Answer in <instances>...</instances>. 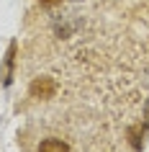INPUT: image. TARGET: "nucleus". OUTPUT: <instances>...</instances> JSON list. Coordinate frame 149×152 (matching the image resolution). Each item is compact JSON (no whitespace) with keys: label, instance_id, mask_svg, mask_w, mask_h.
<instances>
[{"label":"nucleus","instance_id":"1","mask_svg":"<svg viewBox=\"0 0 149 152\" xmlns=\"http://www.w3.org/2000/svg\"><path fill=\"white\" fill-rule=\"evenodd\" d=\"M54 90H57V85H54L52 77H39V80L31 85V93L36 98H49V96H54Z\"/></svg>","mask_w":149,"mask_h":152},{"label":"nucleus","instance_id":"2","mask_svg":"<svg viewBox=\"0 0 149 152\" xmlns=\"http://www.w3.org/2000/svg\"><path fill=\"white\" fill-rule=\"evenodd\" d=\"M13 62H16V41H10L8 54H5V64H3V72H0L3 85H10V80H13Z\"/></svg>","mask_w":149,"mask_h":152},{"label":"nucleus","instance_id":"3","mask_svg":"<svg viewBox=\"0 0 149 152\" xmlns=\"http://www.w3.org/2000/svg\"><path fill=\"white\" fill-rule=\"evenodd\" d=\"M144 134H147V129H144V124H136V126H131L129 129V139H131V147L134 150H141L144 147Z\"/></svg>","mask_w":149,"mask_h":152},{"label":"nucleus","instance_id":"4","mask_svg":"<svg viewBox=\"0 0 149 152\" xmlns=\"http://www.w3.org/2000/svg\"><path fill=\"white\" fill-rule=\"evenodd\" d=\"M39 152H70L62 139H44L39 144Z\"/></svg>","mask_w":149,"mask_h":152},{"label":"nucleus","instance_id":"5","mask_svg":"<svg viewBox=\"0 0 149 152\" xmlns=\"http://www.w3.org/2000/svg\"><path fill=\"white\" fill-rule=\"evenodd\" d=\"M54 3H59V0H41V5H54Z\"/></svg>","mask_w":149,"mask_h":152},{"label":"nucleus","instance_id":"6","mask_svg":"<svg viewBox=\"0 0 149 152\" xmlns=\"http://www.w3.org/2000/svg\"><path fill=\"white\" fill-rule=\"evenodd\" d=\"M147 116H149V103H147ZM147 121H149V119H147Z\"/></svg>","mask_w":149,"mask_h":152}]
</instances>
